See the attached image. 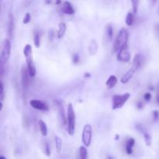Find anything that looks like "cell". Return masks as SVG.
I'll return each instance as SVG.
<instances>
[{
    "instance_id": "1",
    "label": "cell",
    "mask_w": 159,
    "mask_h": 159,
    "mask_svg": "<svg viewBox=\"0 0 159 159\" xmlns=\"http://www.w3.org/2000/svg\"><path fill=\"white\" fill-rule=\"evenodd\" d=\"M75 113L74 110L73 105L70 102L68 104V107H67V129H68V134L71 136H73L75 133Z\"/></svg>"
},
{
    "instance_id": "2",
    "label": "cell",
    "mask_w": 159,
    "mask_h": 159,
    "mask_svg": "<svg viewBox=\"0 0 159 159\" xmlns=\"http://www.w3.org/2000/svg\"><path fill=\"white\" fill-rule=\"evenodd\" d=\"M127 40H128V32L125 28H122L114 41L113 51L118 52L122 47L127 45Z\"/></svg>"
},
{
    "instance_id": "3",
    "label": "cell",
    "mask_w": 159,
    "mask_h": 159,
    "mask_svg": "<svg viewBox=\"0 0 159 159\" xmlns=\"http://www.w3.org/2000/svg\"><path fill=\"white\" fill-rule=\"evenodd\" d=\"M10 54H11V42L9 38H6L2 42V50L0 54V62L2 66L8 62L10 58Z\"/></svg>"
},
{
    "instance_id": "4",
    "label": "cell",
    "mask_w": 159,
    "mask_h": 159,
    "mask_svg": "<svg viewBox=\"0 0 159 159\" xmlns=\"http://www.w3.org/2000/svg\"><path fill=\"white\" fill-rule=\"evenodd\" d=\"M130 94L128 93H126L122 95H114L113 96L112 109L115 110V109H118L123 107L124 104L130 99Z\"/></svg>"
},
{
    "instance_id": "5",
    "label": "cell",
    "mask_w": 159,
    "mask_h": 159,
    "mask_svg": "<svg viewBox=\"0 0 159 159\" xmlns=\"http://www.w3.org/2000/svg\"><path fill=\"white\" fill-rule=\"evenodd\" d=\"M93 137V129L90 124H85L83 127L82 134H81V141L84 144L85 147L90 146Z\"/></svg>"
},
{
    "instance_id": "6",
    "label": "cell",
    "mask_w": 159,
    "mask_h": 159,
    "mask_svg": "<svg viewBox=\"0 0 159 159\" xmlns=\"http://www.w3.org/2000/svg\"><path fill=\"white\" fill-rule=\"evenodd\" d=\"M117 59L119 62H129L130 60V53L128 50V47L127 45L124 46L122 47L120 50L118 51L117 54Z\"/></svg>"
},
{
    "instance_id": "7",
    "label": "cell",
    "mask_w": 159,
    "mask_h": 159,
    "mask_svg": "<svg viewBox=\"0 0 159 159\" xmlns=\"http://www.w3.org/2000/svg\"><path fill=\"white\" fill-rule=\"evenodd\" d=\"M30 104L33 108L36 109H39L41 111H47L49 109L48 105L47 103L41 100H38V99H32L30 102Z\"/></svg>"
},
{
    "instance_id": "8",
    "label": "cell",
    "mask_w": 159,
    "mask_h": 159,
    "mask_svg": "<svg viewBox=\"0 0 159 159\" xmlns=\"http://www.w3.org/2000/svg\"><path fill=\"white\" fill-rule=\"evenodd\" d=\"M30 74L29 72H28L27 67H25L23 65L21 69V80H22V85H23V87L24 89H27L28 86H29L30 84Z\"/></svg>"
},
{
    "instance_id": "9",
    "label": "cell",
    "mask_w": 159,
    "mask_h": 159,
    "mask_svg": "<svg viewBox=\"0 0 159 159\" xmlns=\"http://www.w3.org/2000/svg\"><path fill=\"white\" fill-rule=\"evenodd\" d=\"M26 67H27L30 76L34 77L35 75H36V67H35V65H34L33 56L26 57Z\"/></svg>"
},
{
    "instance_id": "10",
    "label": "cell",
    "mask_w": 159,
    "mask_h": 159,
    "mask_svg": "<svg viewBox=\"0 0 159 159\" xmlns=\"http://www.w3.org/2000/svg\"><path fill=\"white\" fill-rule=\"evenodd\" d=\"M62 10L64 13H65V14H68V15H72L75 13V9L73 8L72 4L70 2H68V1L64 2L63 5H62Z\"/></svg>"
},
{
    "instance_id": "11",
    "label": "cell",
    "mask_w": 159,
    "mask_h": 159,
    "mask_svg": "<svg viewBox=\"0 0 159 159\" xmlns=\"http://www.w3.org/2000/svg\"><path fill=\"white\" fill-rule=\"evenodd\" d=\"M98 48H99V46H98L97 41L95 39H92L88 47V50L90 55H95L97 53Z\"/></svg>"
},
{
    "instance_id": "12",
    "label": "cell",
    "mask_w": 159,
    "mask_h": 159,
    "mask_svg": "<svg viewBox=\"0 0 159 159\" xmlns=\"http://www.w3.org/2000/svg\"><path fill=\"white\" fill-rule=\"evenodd\" d=\"M58 108L59 111V118H60L61 123H62V125L65 126L67 124V117H65V109H64L63 105L60 103V102H58Z\"/></svg>"
},
{
    "instance_id": "13",
    "label": "cell",
    "mask_w": 159,
    "mask_h": 159,
    "mask_svg": "<svg viewBox=\"0 0 159 159\" xmlns=\"http://www.w3.org/2000/svg\"><path fill=\"white\" fill-rule=\"evenodd\" d=\"M143 64V61H142V55L141 54H137L134 56L133 60V69L136 71L141 68V65Z\"/></svg>"
},
{
    "instance_id": "14",
    "label": "cell",
    "mask_w": 159,
    "mask_h": 159,
    "mask_svg": "<svg viewBox=\"0 0 159 159\" xmlns=\"http://www.w3.org/2000/svg\"><path fill=\"white\" fill-rule=\"evenodd\" d=\"M134 72H135V70L133 69V68H130V69H129L121 78V80H120L121 83L125 84V83L128 82V81L133 78V75H134Z\"/></svg>"
},
{
    "instance_id": "15",
    "label": "cell",
    "mask_w": 159,
    "mask_h": 159,
    "mask_svg": "<svg viewBox=\"0 0 159 159\" xmlns=\"http://www.w3.org/2000/svg\"><path fill=\"white\" fill-rule=\"evenodd\" d=\"M13 31H14V17L13 15L10 13L9 15V23H8V37L10 38H12L13 37Z\"/></svg>"
},
{
    "instance_id": "16",
    "label": "cell",
    "mask_w": 159,
    "mask_h": 159,
    "mask_svg": "<svg viewBox=\"0 0 159 159\" xmlns=\"http://www.w3.org/2000/svg\"><path fill=\"white\" fill-rule=\"evenodd\" d=\"M105 38L109 41L112 40L113 37V27L111 23H108L106 24L105 27Z\"/></svg>"
},
{
    "instance_id": "17",
    "label": "cell",
    "mask_w": 159,
    "mask_h": 159,
    "mask_svg": "<svg viewBox=\"0 0 159 159\" xmlns=\"http://www.w3.org/2000/svg\"><path fill=\"white\" fill-rule=\"evenodd\" d=\"M135 144V140L133 138H130L126 142V152L127 154H131L133 153V147Z\"/></svg>"
},
{
    "instance_id": "18",
    "label": "cell",
    "mask_w": 159,
    "mask_h": 159,
    "mask_svg": "<svg viewBox=\"0 0 159 159\" xmlns=\"http://www.w3.org/2000/svg\"><path fill=\"white\" fill-rule=\"evenodd\" d=\"M67 26L65 23L64 22H61L58 24V38L60 39V38H63L64 35L65 34V31H66Z\"/></svg>"
},
{
    "instance_id": "19",
    "label": "cell",
    "mask_w": 159,
    "mask_h": 159,
    "mask_svg": "<svg viewBox=\"0 0 159 159\" xmlns=\"http://www.w3.org/2000/svg\"><path fill=\"white\" fill-rule=\"evenodd\" d=\"M117 78L115 76V75H111V76L109 77V78L107 79L106 82H105V85L108 87V89H113L114 88V86L117 85Z\"/></svg>"
},
{
    "instance_id": "20",
    "label": "cell",
    "mask_w": 159,
    "mask_h": 159,
    "mask_svg": "<svg viewBox=\"0 0 159 159\" xmlns=\"http://www.w3.org/2000/svg\"><path fill=\"white\" fill-rule=\"evenodd\" d=\"M38 125H39L40 130H41V133L43 136H47V125H46L45 122L43 121V120H40L38 121Z\"/></svg>"
},
{
    "instance_id": "21",
    "label": "cell",
    "mask_w": 159,
    "mask_h": 159,
    "mask_svg": "<svg viewBox=\"0 0 159 159\" xmlns=\"http://www.w3.org/2000/svg\"><path fill=\"white\" fill-rule=\"evenodd\" d=\"M134 14L133 13V12H129L126 16V24L127 26H132L133 22H134Z\"/></svg>"
},
{
    "instance_id": "22",
    "label": "cell",
    "mask_w": 159,
    "mask_h": 159,
    "mask_svg": "<svg viewBox=\"0 0 159 159\" xmlns=\"http://www.w3.org/2000/svg\"><path fill=\"white\" fill-rule=\"evenodd\" d=\"M23 54H24L25 58L29 57V56H33L32 47H31L30 44H26L25 47H23Z\"/></svg>"
},
{
    "instance_id": "23",
    "label": "cell",
    "mask_w": 159,
    "mask_h": 159,
    "mask_svg": "<svg viewBox=\"0 0 159 159\" xmlns=\"http://www.w3.org/2000/svg\"><path fill=\"white\" fill-rule=\"evenodd\" d=\"M79 158L80 159H87L88 158V151L85 146H81L79 148Z\"/></svg>"
},
{
    "instance_id": "24",
    "label": "cell",
    "mask_w": 159,
    "mask_h": 159,
    "mask_svg": "<svg viewBox=\"0 0 159 159\" xmlns=\"http://www.w3.org/2000/svg\"><path fill=\"white\" fill-rule=\"evenodd\" d=\"M40 33L39 32H35L34 34V45L37 48H39L40 46H41V38H40Z\"/></svg>"
},
{
    "instance_id": "25",
    "label": "cell",
    "mask_w": 159,
    "mask_h": 159,
    "mask_svg": "<svg viewBox=\"0 0 159 159\" xmlns=\"http://www.w3.org/2000/svg\"><path fill=\"white\" fill-rule=\"evenodd\" d=\"M54 141H55V146L56 149L58 152H60L61 150H62V141L58 136H55V138H54Z\"/></svg>"
},
{
    "instance_id": "26",
    "label": "cell",
    "mask_w": 159,
    "mask_h": 159,
    "mask_svg": "<svg viewBox=\"0 0 159 159\" xmlns=\"http://www.w3.org/2000/svg\"><path fill=\"white\" fill-rule=\"evenodd\" d=\"M132 12L133 14H136L138 12V5H139V1L137 0H132Z\"/></svg>"
},
{
    "instance_id": "27",
    "label": "cell",
    "mask_w": 159,
    "mask_h": 159,
    "mask_svg": "<svg viewBox=\"0 0 159 159\" xmlns=\"http://www.w3.org/2000/svg\"><path fill=\"white\" fill-rule=\"evenodd\" d=\"M144 139L147 146H151V137L148 133L145 132L144 133Z\"/></svg>"
},
{
    "instance_id": "28",
    "label": "cell",
    "mask_w": 159,
    "mask_h": 159,
    "mask_svg": "<svg viewBox=\"0 0 159 159\" xmlns=\"http://www.w3.org/2000/svg\"><path fill=\"white\" fill-rule=\"evenodd\" d=\"M4 97H5V93H4V85L2 81L0 82V100L2 102L4 100Z\"/></svg>"
},
{
    "instance_id": "29",
    "label": "cell",
    "mask_w": 159,
    "mask_h": 159,
    "mask_svg": "<svg viewBox=\"0 0 159 159\" xmlns=\"http://www.w3.org/2000/svg\"><path fill=\"white\" fill-rule=\"evenodd\" d=\"M31 20V16L30 14L29 13H26L24 16V17H23V23H24V24H27V23H30V21Z\"/></svg>"
},
{
    "instance_id": "30",
    "label": "cell",
    "mask_w": 159,
    "mask_h": 159,
    "mask_svg": "<svg viewBox=\"0 0 159 159\" xmlns=\"http://www.w3.org/2000/svg\"><path fill=\"white\" fill-rule=\"evenodd\" d=\"M45 154L47 156H50L51 154V150H50V146L47 142L45 143Z\"/></svg>"
},
{
    "instance_id": "31",
    "label": "cell",
    "mask_w": 159,
    "mask_h": 159,
    "mask_svg": "<svg viewBox=\"0 0 159 159\" xmlns=\"http://www.w3.org/2000/svg\"><path fill=\"white\" fill-rule=\"evenodd\" d=\"M78 62H79V56L76 54H74V55L72 56V62H73L74 64H77Z\"/></svg>"
},
{
    "instance_id": "32",
    "label": "cell",
    "mask_w": 159,
    "mask_h": 159,
    "mask_svg": "<svg viewBox=\"0 0 159 159\" xmlns=\"http://www.w3.org/2000/svg\"><path fill=\"white\" fill-rule=\"evenodd\" d=\"M144 99H145V101H150L151 99V94L150 93H145V96H144Z\"/></svg>"
},
{
    "instance_id": "33",
    "label": "cell",
    "mask_w": 159,
    "mask_h": 159,
    "mask_svg": "<svg viewBox=\"0 0 159 159\" xmlns=\"http://www.w3.org/2000/svg\"><path fill=\"white\" fill-rule=\"evenodd\" d=\"M158 117H159L158 112H157V110H154V112H153V118H154V120L156 121V120H157V118H158Z\"/></svg>"
},
{
    "instance_id": "34",
    "label": "cell",
    "mask_w": 159,
    "mask_h": 159,
    "mask_svg": "<svg viewBox=\"0 0 159 159\" xmlns=\"http://www.w3.org/2000/svg\"><path fill=\"white\" fill-rule=\"evenodd\" d=\"M156 99H157V102L159 105V85L157 89V93H156Z\"/></svg>"
},
{
    "instance_id": "35",
    "label": "cell",
    "mask_w": 159,
    "mask_h": 159,
    "mask_svg": "<svg viewBox=\"0 0 159 159\" xmlns=\"http://www.w3.org/2000/svg\"><path fill=\"white\" fill-rule=\"evenodd\" d=\"M114 139H115L116 141H117V140H119V139H120V136H119V134H116V136H115V138H114Z\"/></svg>"
},
{
    "instance_id": "36",
    "label": "cell",
    "mask_w": 159,
    "mask_h": 159,
    "mask_svg": "<svg viewBox=\"0 0 159 159\" xmlns=\"http://www.w3.org/2000/svg\"><path fill=\"white\" fill-rule=\"evenodd\" d=\"M85 77H90L91 75H90V73H85Z\"/></svg>"
},
{
    "instance_id": "37",
    "label": "cell",
    "mask_w": 159,
    "mask_h": 159,
    "mask_svg": "<svg viewBox=\"0 0 159 159\" xmlns=\"http://www.w3.org/2000/svg\"><path fill=\"white\" fill-rule=\"evenodd\" d=\"M138 105H139L137 106L138 108H142V103H141V102H139V104H138Z\"/></svg>"
},
{
    "instance_id": "38",
    "label": "cell",
    "mask_w": 159,
    "mask_h": 159,
    "mask_svg": "<svg viewBox=\"0 0 159 159\" xmlns=\"http://www.w3.org/2000/svg\"><path fill=\"white\" fill-rule=\"evenodd\" d=\"M156 29H157V30L159 32V25H157V26H156Z\"/></svg>"
},
{
    "instance_id": "39",
    "label": "cell",
    "mask_w": 159,
    "mask_h": 159,
    "mask_svg": "<svg viewBox=\"0 0 159 159\" xmlns=\"http://www.w3.org/2000/svg\"><path fill=\"white\" fill-rule=\"evenodd\" d=\"M0 159H6V158L4 156H1V157H0Z\"/></svg>"
},
{
    "instance_id": "40",
    "label": "cell",
    "mask_w": 159,
    "mask_h": 159,
    "mask_svg": "<svg viewBox=\"0 0 159 159\" xmlns=\"http://www.w3.org/2000/svg\"><path fill=\"white\" fill-rule=\"evenodd\" d=\"M107 159H113V157H111V156H108Z\"/></svg>"
},
{
    "instance_id": "41",
    "label": "cell",
    "mask_w": 159,
    "mask_h": 159,
    "mask_svg": "<svg viewBox=\"0 0 159 159\" xmlns=\"http://www.w3.org/2000/svg\"><path fill=\"white\" fill-rule=\"evenodd\" d=\"M60 3H62L61 1H58V2H56V4H60Z\"/></svg>"
}]
</instances>
